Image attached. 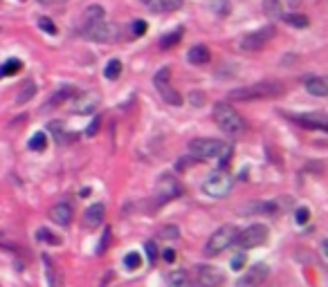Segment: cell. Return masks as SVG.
<instances>
[{
    "label": "cell",
    "instance_id": "obj_32",
    "mask_svg": "<svg viewBox=\"0 0 328 287\" xmlns=\"http://www.w3.org/2000/svg\"><path fill=\"white\" fill-rule=\"evenodd\" d=\"M110 238H112V229H110V227H106V229H104V234H101L99 245H97V253H99V256H104V253L108 252V247H110Z\"/></svg>",
    "mask_w": 328,
    "mask_h": 287
},
{
    "label": "cell",
    "instance_id": "obj_3",
    "mask_svg": "<svg viewBox=\"0 0 328 287\" xmlns=\"http://www.w3.org/2000/svg\"><path fill=\"white\" fill-rule=\"evenodd\" d=\"M232 186H234L232 175H229L225 169H218L205 177V182H202V193L214 198V200H220V198H227Z\"/></svg>",
    "mask_w": 328,
    "mask_h": 287
},
{
    "label": "cell",
    "instance_id": "obj_31",
    "mask_svg": "<svg viewBox=\"0 0 328 287\" xmlns=\"http://www.w3.org/2000/svg\"><path fill=\"white\" fill-rule=\"evenodd\" d=\"M20 70H23V63L18 59H9L5 65H0V79H2V76H14Z\"/></svg>",
    "mask_w": 328,
    "mask_h": 287
},
{
    "label": "cell",
    "instance_id": "obj_34",
    "mask_svg": "<svg viewBox=\"0 0 328 287\" xmlns=\"http://www.w3.org/2000/svg\"><path fill=\"white\" fill-rule=\"evenodd\" d=\"M180 38H182V30L171 32V34H166L162 41H160V47H166V50H169V47L178 45V43H180Z\"/></svg>",
    "mask_w": 328,
    "mask_h": 287
},
{
    "label": "cell",
    "instance_id": "obj_37",
    "mask_svg": "<svg viewBox=\"0 0 328 287\" xmlns=\"http://www.w3.org/2000/svg\"><path fill=\"white\" fill-rule=\"evenodd\" d=\"M38 27H41L43 32H47L50 36H54L56 32H59V30H56V25H54L50 18H38Z\"/></svg>",
    "mask_w": 328,
    "mask_h": 287
},
{
    "label": "cell",
    "instance_id": "obj_24",
    "mask_svg": "<svg viewBox=\"0 0 328 287\" xmlns=\"http://www.w3.org/2000/svg\"><path fill=\"white\" fill-rule=\"evenodd\" d=\"M34 94H36V83L32 81V79H27V81L20 85V92L16 94V103L18 106H20V103H27Z\"/></svg>",
    "mask_w": 328,
    "mask_h": 287
},
{
    "label": "cell",
    "instance_id": "obj_29",
    "mask_svg": "<svg viewBox=\"0 0 328 287\" xmlns=\"http://www.w3.org/2000/svg\"><path fill=\"white\" fill-rule=\"evenodd\" d=\"M27 144H30V151H34V152H43V151L47 148V135L38 130V133H34V135L30 137V141H27Z\"/></svg>",
    "mask_w": 328,
    "mask_h": 287
},
{
    "label": "cell",
    "instance_id": "obj_40",
    "mask_svg": "<svg viewBox=\"0 0 328 287\" xmlns=\"http://www.w3.org/2000/svg\"><path fill=\"white\" fill-rule=\"evenodd\" d=\"M245 260H247V256H245V253H236V256L232 258V263H229V265H232V270H236V271H238V270H243V265H245Z\"/></svg>",
    "mask_w": 328,
    "mask_h": 287
},
{
    "label": "cell",
    "instance_id": "obj_35",
    "mask_svg": "<svg viewBox=\"0 0 328 287\" xmlns=\"http://www.w3.org/2000/svg\"><path fill=\"white\" fill-rule=\"evenodd\" d=\"M216 157H218V169H225V166L229 164V159H232V146H229V144H225L223 151L218 152Z\"/></svg>",
    "mask_w": 328,
    "mask_h": 287
},
{
    "label": "cell",
    "instance_id": "obj_27",
    "mask_svg": "<svg viewBox=\"0 0 328 287\" xmlns=\"http://www.w3.org/2000/svg\"><path fill=\"white\" fill-rule=\"evenodd\" d=\"M43 265H45V278H47V285L50 287H59V281H56V267H54L52 258L43 253Z\"/></svg>",
    "mask_w": 328,
    "mask_h": 287
},
{
    "label": "cell",
    "instance_id": "obj_8",
    "mask_svg": "<svg viewBox=\"0 0 328 287\" xmlns=\"http://www.w3.org/2000/svg\"><path fill=\"white\" fill-rule=\"evenodd\" d=\"M225 283V276L220 270L211 267V265H198L196 267L194 287H220Z\"/></svg>",
    "mask_w": 328,
    "mask_h": 287
},
{
    "label": "cell",
    "instance_id": "obj_36",
    "mask_svg": "<svg viewBox=\"0 0 328 287\" xmlns=\"http://www.w3.org/2000/svg\"><path fill=\"white\" fill-rule=\"evenodd\" d=\"M160 236H162L164 240H178V238H180V229H178L176 224H169V227H164L162 231H160Z\"/></svg>",
    "mask_w": 328,
    "mask_h": 287
},
{
    "label": "cell",
    "instance_id": "obj_30",
    "mask_svg": "<svg viewBox=\"0 0 328 287\" xmlns=\"http://www.w3.org/2000/svg\"><path fill=\"white\" fill-rule=\"evenodd\" d=\"M36 240H38V242H47V245H61V236H56V234H52L50 229L41 227L38 231H36Z\"/></svg>",
    "mask_w": 328,
    "mask_h": 287
},
{
    "label": "cell",
    "instance_id": "obj_6",
    "mask_svg": "<svg viewBox=\"0 0 328 287\" xmlns=\"http://www.w3.org/2000/svg\"><path fill=\"white\" fill-rule=\"evenodd\" d=\"M225 141L214 139V137H200V139H191L189 141V155L196 159H209L216 157L218 152L223 151Z\"/></svg>",
    "mask_w": 328,
    "mask_h": 287
},
{
    "label": "cell",
    "instance_id": "obj_48",
    "mask_svg": "<svg viewBox=\"0 0 328 287\" xmlns=\"http://www.w3.org/2000/svg\"><path fill=\"white\" fill-rule=\"evenodd\" d=\"M112 278H115V274H112V271H106V276H104V281H101V285L99 287H108V283L112 281Z\"/></svg>",
    "mask_w": 328,
    "mask_h": 287
},
{
    "label": "cell",
    "instance_id": "obj_14",
    "mask_svg": "<svg viewBox=\"0 0 328 287\" xmlns=\"http://www.w3.org/2000/svg\"><path fill=\"white\" fill-rule=\"evenodd\" d=\"M292 121H297L301 128L308 130H328V119L324 115H290Z\"/></svg>",
    "mask_w": 328,
    "mask_h": 287
},
{
    "label": "cell",
    "instance_id": "obj_19",
    "mask_svg": "<svg viewBox=\"0 0 328 287\" xmlns=\"http://www.w3.org/2000/svg\"><path fill=\"white\" fill-rule=\"evenodd\" d=\"M209 59H211V54L207 45H194L187 52V61L194 65H205V63H209Z\"/></svg>",
    "mask_w": 328,
    "mask_h": 287
},
{
    "label": "cell",
    "instance_id": "obj_1",
    "mask_svg": "<svg viewBox=\"0 0 328 287\" xmlns=\"http://www.w3.org/2000/svg\"><path fill=\"white\" fill-rule=\"evenodd\" d=\"M283 85L279 81H258L245 88L232 90V101H256V99H272V97H281Z\"/></svg>",
    "mask_w": 328,
    "mask_h": 287
},
{
    "label": "cell",
    "instance_id": "obj_45",
    "mask_svg": "<svg viewBox=\"0 0 328 287\" xmlns=\"http://www.w3.org/2000/svg\"><path fill=\"white\" fill-rule=\"evenodd\" d=\"M50 130H52L54 135H56V139H59V135L63 133V123L61 121H50Z\"/></svg>",
    "mask_w": 328,
    "mask_h": 287
},
{
    "label": "cell",
    "instance_id": "obj_46",
    "mask_svg": "<svg viewBox=\"0 0 328 287\" xmlns=\"http://www.w3.org/2000/svg\"><path fill=\"white\" fill-rule=\"evenodd\" d=\"M162 258H164V263H173L176 260V249H164Z\"/></svg>",
    "mask_w": 328,
    "mask_h": 287
},
{
    "label": "cell",
    "instance_id": "obj_11",
    "mask_svg": "<svg viewBox=\"0 0 328 287\" xmlns=\"http://www.w3.org/2000/svg\"><path fill=\"white\" fill-rule=\"evenodd\" d=\"M101 103V97L97 92H86V94H74L72 101V112L74 115H92Z\"/></svg>",
    "mask_w": 328,
    "mask_h": 287
},
{
    "label": "cell",
    "instance_id": "obj_33",
    "mask_svg": "<svg viewBox=\"0 0 328 287\" xmlns=\"http://www.w3.org/2000/svg\"><path fill=\"white\" fill-rule=\"evenodd\" d=\"M124 265H126V270H140L142 267V256L137 252H130L124 256Z\"/></svg>",
    "mask_w": 328,
    "mask_h": 287
},
{
    "label": "cell",
    "instance_id": "obj_17",
    "mask_svg": "<svg viewBox=\"0 0 328 287\" xmlns=\"http://www.w3.org/2000/svg\"><path fill=\"white\" fill-rule=\"evenodd\" d=\"M104 218H106V206L101 204V202H97V204L86 209V213H83V224L94 229V227H99V224L104 222Z\"/></svg>",
    "mask_w": 328,
    "mask_h": 287
},
{
    "label": "cell",
    "instance_id": "obj_9",
    "mask_svg": "<svg viewBox=\"0 0 328 287\" xmlns=\"http://www.w3.org/2000/svg\"><path fill=\"white\" fill-rule=\"evenodd\" d=\"M272 36H274V27H263V30H258V32L245 34L243 38H240L238 45H240L243 52H256V50H261Z\"/></svg>",
    "mask_w": 328,
    "mask_h": 287
},
{
    "label": "cell",
    "instance_id": "obj_2",
    "mask_svg": "<svg viewBox=\"0 0 328 287\" xmlns=\"http://www.w3.org/2000/svg\"><path fill=\"white\" fill-rule=\"evenodd\" d=\"M214 121L225 135H240L245 130V121L229 103H216L214 106Z\"/></svg>",
    "mask_w": 328,
    "mask_h": 287
},
{
    "label": "cell",
    "instance_id": "obj_26",
    "mask_svg": "<svg viewBox=\"0 0 328 287\" xmlns=\"http://www.w3.org/2000/svg\"><path fill=\"white\" fill-rule=\"evenodd\" d=\"M263 14L268 18H281L283 16L281 0H263Z\"/></svg>",
    "mask_w": 328,
    "mask_h": 287
},
{
    "label": "cell",
    "instance_id": "obj_15",
    "mask_svg": "<svg viewBox=\"0 0 328 287\" xmlns=\"http://www.w3.org/2000/svg\"><path fill=\"white\" fill-rule=\"evenodd\" d=\"M279 211V206L274 202H250V204L240 206V213L243 216H274Z\"/></svg>",
    "mask_w": 328,
    "mask_h": 287
},
{
    "label": "cell",
    "instance_id": "obj_21",
    "mask_svg": "<svg viewBox=\"0 0 328 287\" xmlns=\"http://www.w3.org/2000/svg\"><path fill=\"white\" fill-rule=\"evenodd\" d=\"M155 88L160 90V97H162L169 106H182V101H184L182 99V94L178 92V90L171 88L169 83H162V85H155Z\"/></svg>",
    "mask_w": 328,
    "mask_h": 287
},
{
    "label": "cell",
    "instance_id": "obj_7",
    "mask_svg": "<svg viewBox=\"0 0 328 287\" xmlns=\"http://www.w3.org/2000/svg\"><path fill=\"white\" fill-rule=\"evenodd\" d=\"M182 191H184L182 184L173 175H160L158 184H155V198H158V202H169V200L180 198Z\"/></svg>",
    "mask_w": 328,
    "mask_h": 287
},
{
    "label": "cell",
    "instance_id": "obj_41",
    "mask_svg": "<svg viewBox=\"0 0 328 287\" xmlns=\"http://www.w3.org/2000/svg\"><path fill=\"white\" fill-rule=\"evenodd\" d=\"M196 162H198L196 157H180V159L176 162V169H178V170H187L189 166L196 164Z\"/></svg>",
    "mask_w": 328,
    "mask_h": 287
},
{
    "label": "cell",
    "instance_id": "obj_23",
    "mask_svg": "<svg viewBox=\"0 0 328 287\" xmlns=\"http://www.w3.org/2000/svg\"><path fill=\"white\" fill-rule=\"evenodd\" d=\"M76 94V88L74 85H63V88H59L56 92L50 97V101H47V106H56V103H63V101H68L70 97H74Z\"/></svg>",
    "mask_w": 328,
    "mask_h": 287
},
{
    "label": "cell",
    "instance_id": "obj_4",
    "mask_svg": "<svg viewBox=\"0 0 328 287\" xmlns=\"http://www.w3.org/2000/svg\"><path fill=\"white\" fill-rule=\"evenodd\" d=\"M236 234H238V229H236L234 224H223L220 229H216V231L209 236V240H207V245H205V256L214 258L220 252H225L229 245H234Z\"/></svg>",
    "mask_w": 328,
    "mask_h": 287
},
{
    "label": "cell",
    "instance_id": "obj_44",
    "mask_svg": "<svg viewBox=\"0 0 328 287\" xmlns=\"http://www.w3.org/2000/svg\"><path fill=\"white\" fill-rule=\"evenodd\" d=\"M214 12H216V14H220V16H225V14L229 12L227 0H223V2H214Z\"/></svg>",
    "mask_w": 328,
    "mask_h": 287
},
{
    "label": "cell",
    "instance_id": "obj_16",
    "mask_svg": "<svg viewBox=\"0 0 328 287\" xmlns=\"http://www.w3.org/2000/svg\"><path fill=\"white\" fill-rule=\"evenodd\" d=\"M101 20H106L104 7L101 5H88L81 14V27H79V30H86V27H90V25H94V23H101Z\"/></svg>",
    "mask_w": 328,
    "mask_h": 287
},
{
    "label": "cell",
    "instance_id": "obj_18",
    "mask_svg": "<svg viewBox=\"0 0 328 287\" xmlns=\"http://www.w3.org/2000/svg\"><path fill=\"white\" fill-rule=\"evenodd\" d=\"M142 2L155 14H171L182 7V0H142Z\"/></svg>",
    "mask_w": 328,
    "mask_h": 287
},
{
    "label": "cell",
    "instance_id": "obj_20",
    "mask_svg": "<svg viewBox=\"0 0 328 287\" xmlns=\"http://www.w3.org/2000/svg\"><path fill=\"white\" fill-rule=\"evenodd\" d=\"M306 90L312 94V97H328V81L324 76H310L306 81Z\"/></svg>",
    "mask_w": 328,
    "mask_h": 287
},
{
    "label": "cell",
    "instance_id": "obj_25",
    "mask_svg": "<svg viewBox=\"0 0 328 287\" xmlns=\"http://www.w3.org/2000/svg\"><path fill=\"white\" fill-rule=\"evenodd\" d=\"M283 18V23L290 25V27H297V30H304V27H308L310 25V18L306 16V14H286Z\"/></svg>",
    "mask_w": 328,
    "mask_h": 287
},
{
    "label": "cell",
    "instance_id": "obj_49",
    "mask_svg": "<svg viewBox=\"0 0 328 287\" xmlns=\"http://www.w3.org/2000/svg\"><path fill=\"white\" fill-rule=\"evenodd\" d=\"M61 2H68V0H38V5H61Z\"/></svg>",
    "mask_w": 328,
    "mask_h": 287
},
{
    "label": "cell",
    "instance_id": "obj_5",
    "mask_svg": "<svg viewBox=\"0 0 328 287\" xmlns=\"http://www.w3.org/2000/svg\"><path fill=\"white\" fill-rule=\"evenodd\" d=\"M268 240V227L265 224H250L247 229L236 234L234 245L240 249H254V247H261Z\"/></svg>",
    "mask_w": 328,
    "mask_h": 287
},
{
    "label": "cell",
    "instance_id": "obj_28",
    "mask_svg": "<svg viewBox=\"0 0 328 287\" xmlns=\"http://www.w3.org/2000/svg\"><path fill=\"white\" fill-rule=\"evenodd\" d=\"M119 74H122V61H119V59L108 61V65L104 68V76H106V79H108V81H117Z\"/></svg>",
    "mask_w": 328,
    "mask_h": 287
},
{
    "label": "cell",
    "instance_id": "obj_22",
    "mask_svg": "<svg viewBox=\"0 0 328 287\" xmlns=\"http://www.w3.org/2000/svg\"><path fill=\"white\" fill-rule=\"evenodd\" d=\"M166 281H169L171 287H191V278H189V274H187L184 270H173V271H169Z\"/></svg>",
    "mask_w": 328,
    "mask_h": 287
},
{
    "label": "cell",
    "instance_id": "obj_47",
    "mask_svg": "<svg viewBox=\"0 0 328 287\" xmlns=\"http://www.w3.org/2000/svg\"><path fill=\"white\" fill-rule=\"evenodd\" d=\"M97 130H99V119H94V121L90 123V128L86 130V135H88V137H92L94 133H97Z\"/></svg>",
    "mask_w": 328,
    "mask_h": 287
},
{
    "label": "cell",
    "instance_id": "obj_43",
    "mask_svg": "<svg viewBox=\"0 0 328 287\" xmlns=\"http://www.w3.org/2000/svg\"><path fill=\"white\" fill-rule=\"evenodd\" d=\"M144 252L148 253V260H151V263H155V258H158V247H155V242L148 240L146 245H144Z\"/></svg>",
    "mask_w": 328,
    "mask_h": 287
},
{
    "label": "cell",
    "instance_id": "obj_39",
    "mask_svg": "<svg viewBox=\"0 0 328 287\" xmlns=\"http://www.w3.org/2000/svg\"><path fill=\"white\" fill-rule=\"evenodd\" d=\"M189 101H191V106L194 108H200L202 106V101H205V94L198 92V90H191V92H189Z\"/></svg>",
    "mask_w": 328,
    "mask_h": 287
},
{
    "label": "cell",
    "instance_id": "obj_12",
    "mask_svg": "<svg viewBox=\"0 0 328 287\" xmlns=\"http://www.w3.org/2000/svg\"><path fill=\"white\" fill-rule=\"evenodd\" d=\"M79 32H81L88 41H97V43H110L112 38H115V30H112L106 20L94 23V25H90V27H86V30H79Z\"/></svg>",
    "mask_w": 328,
    "mask_h": 287
},
{
    "label": "cell",
    "instance_id": "obj_38",
    "mask_svg": "<svg viewBox=\"0 0 328 287\" xmlns=\"http://www.w3.org/2000/svg\"><path fill=\"white\" fill-rule=\"evenodd\" d=\"M308 220H310V211H308L306 206H299L297 211H294V222H297V224H306Z\"/></svg>",
    "mask_w": 328,
    "mask_h": 287
},
{
    "label": "cell",
    "instance_id": "obj_10",
    "mask_svg": "<svg viewBox=\"0 0 328 287\" xmlns=\"http://www.w3.org/2000/svg\"><path fill=\"white\" fill-rule=\"evenodd\" d=\"M270 276V267L265 263H256L252 265L250 270H245V274L238 276V281H236V287H258L261 283L265 281Z\"/></svg>",
    "mask_w": 328,
    "mask_h": 287
},
{
    "label": "cell",
    "instance_id": "obj_50",
    "mask_svg": "<svg viewBox=\"0 0 328 287\" xmlns=\"http://www.w3.org/2000/svg\"><path fill=\"white\" fill-rule=\"evenodd\" d=\"M290 5H299V2H304V0H288Z\"/></svg>",
    "mask_w": 328,
    "mask_h": 287
},
{
    "label": "cell",
    "instance_id": "obj_42",
    "mask_svg": "<svg viewBox=\"0 0 328 287\" xmlns=\"http://www.w3.org/2000/svg\"><path fill=\"white\" fill-rule=\"evenodd\" d=\"M146 30H148L146 20H135V23H133V34L135 36H144V34H146Z\"/></svg>",
    "mask_w": 328,
    "mask_h": 287
},
{
    "label": "cell",
    "instance_id": "obj_13",
    "mask_svg": "<svg viewBox=\"0 0 328 287\" xmlns=\"http://www.w3.org/2000/svg\"><path fill=\"white\" fill-rule=\"evenodd\" d=\"M50 220H52L54 224H59V227H68V224L72 222V216H74V211H72V206L68 204V202H56V204L50 209Z\"/></svg>",
    "mask_w": 328,
    "mask_h": 287
}]
</instances>
